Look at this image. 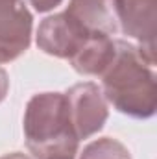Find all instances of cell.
<instances>
[{"label":"cell","mask_w":157,"mask_h":159,"mask_svg":"<svg viewBox=\"0 0 157 159\" xmlns=\"http://www.w3.org/2000/svg\"><path fill=\"white\" fill-rule=\"evenodd\" d=\"M79 159H131V154L120 141L102 137L89 143L79 154Z\"/></svg>","instance_id":"cell-9"},{"label":"cell","mask_w":157,"mask_h":159,"mask_svg":"<svg viewBox=\"0 0 157 159\" xmlns=\"http://www.w3.org/2000/svg\"><path fill=\"white\" fill-rule=\"evenodd\" d=\"M34 17L24 0H0V65L20 57L32 43Z\"/></svg>","instance_id":"cell-5"},{"label":"cell","mask_w":157,"mask_h":159,"mask_svg":"<svg viewBox=\"0 0 157 159\" xmlns=\"http://www.w3.org/2000/svg\"><path fill=\"white\" fill-rule=\"evenodd\" d=\"M67 106L72 129L79 141L89 139L98 133L107 122L109 109L102 94V89L92 81H83L72 85L67 93Z\"/></svg>","instance_id":"cell-4"},{"label":"cell","mask_w":157,"mask_h":159,"mask_svg":"<svg viewBox=\"0 0 157 159\" xmlns=\"http://www.w3.org/2000/svg\"><path fill=\"white\" fill-rule=\"evenodd\" d=\"M35 11H39V13H46V11H50V9H54L56 6H59L63 0H26Z\"/></svg>","instance_id":"cell-10"},{"label":"cell","mask_w":157,"mask_h":159,"mask_svg":"<svg viewBox=\"0 0 157 159\" xmlns=\"http://www.w3.org/2000/svg\"><path fill=\"white\" fill-rule=\"evenodd\" d=\"M24 139L35 159H74L79 148L65 93L34 94L24 109Z\"/></svg>","instance_id":"cell-2"},{"label":"cell","mask_w":157,"mask_h":159,"mask_svg":"<svg viewBox=\"0 0 157 159\" xmlns=\"http://www.w3.org/2000/svg\"><path fill=\"white\" fill-rule=\"evenodd\" d=\"M117 22L124 35L137 41L141 56L155 63L157 0H111Z\"/></svg>","instance_id":"cell-3"},{"label":"cell","mask_w":157,"mask_h":159,"mask_svg":"<svg viewBox=\"0 0 157 159\" xmlns=\"http://www.w3.org/2000/svg\"><path fill=\"white\" fill-rule=\"evenodd\" d=\"M87 37L89 35H85L65 13H56L46 17L39 24L35 43L39 50L48 56L70 59L81 48Z\"/></svg>","instance_id":"cell-6"},{"label":"cell","mask_w":157,"mask_h":159,"mask_svg":"<svg viewBox=\"0 0 157 159\" xmlns=\"http://www.w3.org/2000/svg\"><path fill=\"white\" fill-rule=\"evenodd\" d=\"M85 35H115L118 22L111 0H69L63 11Z\"/></svg>","instance_id":"cell-7"},{"label":"cell","mask_w":157,"mask_h":159,"mask_svg":"<svg viewBox=\"0 0 157 159\" xmlns=\"http://www.w3.org/2000/svg\"><path fill=\"white\" fill-rule=\"evenodd\" d=\"M0 159H30V157H28V156H24V154H20V152H11V154L2 156Z\"/></svg>","instance_id":"cell-12"},{"label":"cell","mask_w":157,"mask_h":159,"mask_svg":"<svg viewBox=\"0 0 157 159\" xmlns=\"http://www.w3.org/2000/svg\"><path fill=\"white\" fill-rule=\"evenodd\" d=\"M115 41L117 39L109 35L87 37L81 48L69 59L72 69L85 76H100L115 56V48H117Z\"/></svg>","instance_id":"cell-8"},{"label":"cell","mask_w":157,"mask_h":159,"mask_svg":"<svg viewBox=\"0 0 157 159\" xmlns=\"http://www.w3.org/2000/svg\"><path fill=\"white\" fill-rule=\"evenodd\" d=\"M7 91H9V76H7V72L0 67V102L6 98Z\"/></svg>","instance_id":"cell-11"},{"label":"cell","mask_w":157,"mask_h":159,"mask_svg":"<svg viewBox=\"0 0 157 159\" xmlns=\"http://www.w3.org/2000/svg\"><path fill=\"white\" fill-rule=\"evenodd\" d=\"M115 56L102 78V94L105 102L131 117L150 119L157 109V85L154 65H150L139 48L124 39L115 41Z\"/></svg>","instance_id":"cell-1"}]
</instances>
